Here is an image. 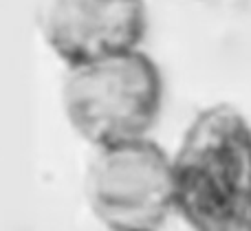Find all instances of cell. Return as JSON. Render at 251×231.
Instances as JSON below:
<instances>
[{
	"instance_id": "cell-1",
	"label": "cell",
	"mask_w": 251,
	"mask_h": 231,
	"mask_svg": "<svg viewBox=\"0 0 251 231\" xmlns=\"http://www.w3.org/2000/svg\"><path fill=\"white\" fill-rule=\"evenodd\" d=\"M172 174L190 231H251V123L238 108L201 110L172 154Z\"/></svg>"
},
{
	"instance_id": "cell-2",
	"label": "cell",
	"mask_w": 251,
	"mask_h": 231,
	"mask_svg": "<svg viewBox=\"0 0 251 231\" xmlns=\"http://www.w3.org/2000/svg\"><path fill=\"white\" fill-rule=\"evenodd\" d=\"M163 106V75L141 48L66 70V121L93 148L148 139Z\"/></svg>"
},
{
	"instance_id": "cell-3",
	"label": "cell",
	"mask_w": 251,
	"mask_h": 231,
	"mask_svg": "<svg viewBox=\"0 0 251 231\" xmlns=\"http://www.w3.org/2000/svg\"><path fill=\"white\" fill-rule=\"evenodd\" d=\"M84 192L108 231H161L176 214L172 157L152 139L97 148Z\"/></svg>"
},
{
	"instance_id": "cell-4",
	"label": "cell",
	"mask_w": 251,
	"mask_h": 231,
	"mask_svg": "<svg viewBox=\"0 0 251 231\" xmlns=\"http://www.w3.org/2000/svg\"><path fill=\"white\" fill-rule=\"evenodd\" d=\"M148 31L143 0H47L42 33L69 69L137 51Z\"/></svg>"
}]
</instances>
